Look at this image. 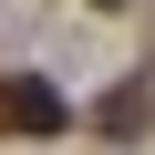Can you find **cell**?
<instances>
[{
    "label": "cell",
    "mask_w": 155,
    "mask_h": 155,
    "mask_svg": "<svg viewBox=\"0 0 155 155\" xmlns=\"http://www.w3.org/2000/svg\"><path fill=\"white\" fill-rule=\"evenodd\" d=\"M93 11H124V0H93Z\"/></svg>",
    "instance_id": "3"
},
{
    "label": "cell",
    "mask_w": 155,
    "mask_h": 155,
    "mask_svg": "<svg viewBox=\"0 0 155 155\" xmlns=\"http://www.w3.org/2000/svg\"><path fill=\"white\" fill-rule=\"evenodd\" d=\"M62 124H72V104L41 83V72H0V134H31V145H41V134H62Z\"/></svg>",
    "instance_id": "1"
},
{
    "label": "cell",
    "mask_w": 155,
    "mask_h": 155,
    "mask_svg": "<svg viewBox=\"0 0 155 155\" xmlns=\"http://www.w3.org/2000/svg\"><path fill=\"white\" fill-rule=\"evenodd\" d=\"M145 114H155V83L134 72V83H114V93L93 104V134H114V145H134V134H145Z\"/></svg>",
    "instance_id": "2"
}]
</instances>
